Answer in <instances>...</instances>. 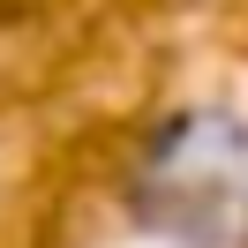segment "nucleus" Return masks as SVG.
I'll return each instance as SVG.
<instances>
[{
	"mask_svg": "<svg viewBox=\"0 0 248 248\" xmlns=\"http://www.w3.org/2000/svg\"><path fill=\"white\" fill-rule=\"evenodd\" d=\"M136 218L173 248H248V121L196 106L151 136Z\"/></svg>",
	"mask_w": 248,
	"mask_h": 248,
	"instance_id": "f257e3e1",
	"label": "nucleus"
}]
</instances>
